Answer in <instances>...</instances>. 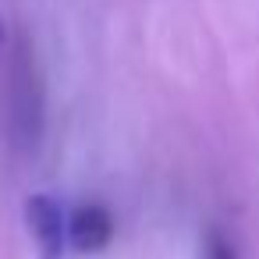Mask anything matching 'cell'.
Returning <instances> with one entry per match:
<instances>
[{"instance_id": "obj_1", "label": "cell", "mask_w": 259, "mask_h": 259, "mask_svg": "<svg viewBox=\"0 0 259 259\" xmlns=\"http://www.w3.org/2000/svg\"><path fill=\"white\" fill-rule=\"evenodd\" d=\"M47 124V96L39 82L36 57L29 43L22 39L11 61V82H8V132L18 149H36Z\"/></svg>"}, {"instance_id": "obj_2", "label": "cell", "mask_w": 259, "mask_h": 259, "mask_svg": "<svg viewBox=\"0 0 259 259\" xmlns=\"http://www.w3.org/2000/svg\"><path fill=\"white\" fill-rule=\"evenodd\" d=\"M25 224L36 241L39 259H64L68 255V213L50 192H36L25 202Z\"/></svg>"}, {"instance_id": "obj_3", "label": "cell", "mask_w": 259, "mask_h": 259, "mask_svg": "<svg viewBox=\"0 0 259 259\" xmlns=\"http://www.w3.org/2000/svg\"><path fill=\"white\" fill-rule=\"evenodd\" d=\"M114 241V217L103 202H82L68 213V245L78 252H103Z\"/></svg>"}, {"instance_id": "obj_4", "label": "cell", "mask_w": 259, "mask_h": 259, "mask_svg": "<svg viewBox=\"0 0 259 259\" xmlns=\"http://www.w3.org/2000/svg\"><path fill=\"white\" fill-rule=\"evenodd\" d=\"M199 259H238V248L220 227H206L199 241Z\"/></svg>"}, {"instance_id": "obj_5", "label": "cell", "mask_w": 259, "mask_h": 259, "mask_svg": "<svg viewBox=\"0 0 259 259\" xmlns=\"http://www.w3.org/2000/svg\"><path fill=\"white\" fill-rule=\"evenodd\" d=\"M4 50H8V29H4V18H0V61H4Z\"/></svg>"}]
</instances>
